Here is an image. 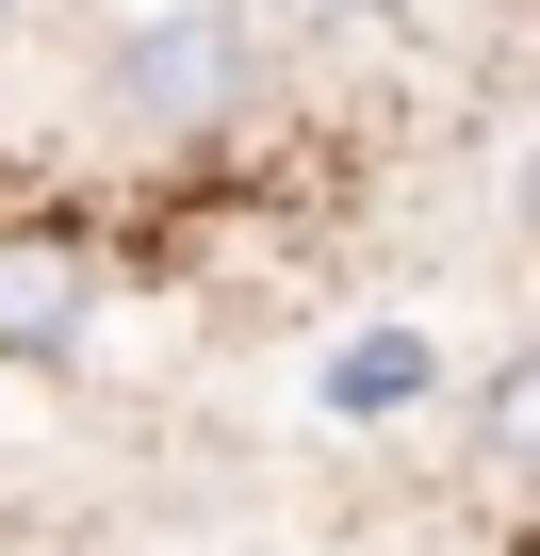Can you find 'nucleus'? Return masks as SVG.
Masks as SVG:
<instances>
[{
  "label": "nucleus",
  "mask_w": 540,
  "mask_h": 556,
  "mask_svg": "<svg viewBox=\"0 0 540 556\" xmlns=\"http://www.w3.org/2000/svg\"><path fill=\"white\" fill-rule=\"evenodd\" d=\"M246 83V17L229 0H148V17H115V99L131 115H213Z\"/></svg>",
  "instance_id": "nucleus-1"
},
{
  "label": "nucleus",
  "mask_w": 540,
  "mask_h": 556,
  "mask_svg": "<svg viewBox=\"0 0 540 556\" xmlns=\"http://www.w3.org/2000/svg\"><path fill=\"white\" fill-rule=\"evenodd\" d=\"M99 312V262L66 229H0V361H66Z\"/></svg>",
  "instance_id": "nucleus-2"
},
{
  "label": "nucleus",
  "mask_w": 540,
  "mask_h": 556,
  "mask_svg": "<svg viewBox=\"0 0 540 556\" xmlns=\"http://www.w3.org/2000/svg\"><path fill=\"white\" fill-rule=\"evenodd\" d=\"M426 393H442V344H426V328H361V344L328 361V409H344V426H393V409H426Z\"/></svg>",
  "instance_id": "nucleus-3"
},
{
  "label": "nucleus",
  "mask_w": 540,
  "mask_h": 556,
  "mask_svg": "<svg viewBox=\"0 0 540 556\" xmlns=\"http://www.w3.org/2000/svg\"><path fill=\"white\" fill-rule=\"evenodd\" d=\"M279 17H312V34H361V17H377V0H279Z\"/></svg>",
  "instance_id": "nucleus-4"
},
{
  "label": "nucleus",
  "mask_w": 540,
  "mask_h": 556,
  "mask_svg": "<svg viewBox=\"0 0 540 556\" xmlns=\"http://www.w3.org/2000/svg\"><path fill=\"white\" fill-rule=\"evenodd\" d=\"M0 17H17V0H0Z\"/></svg>",
  "instance_id": "nucleus-5"
}]
</instances>
